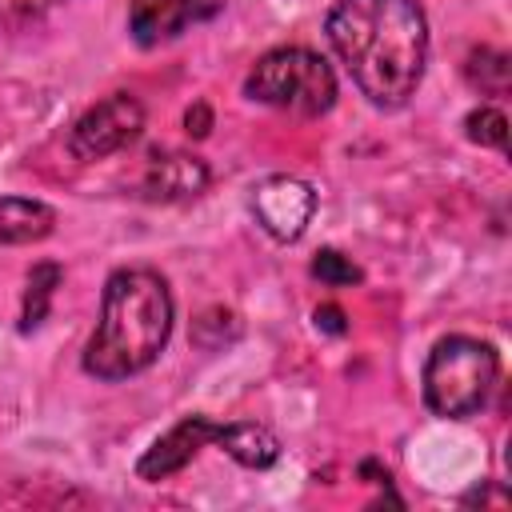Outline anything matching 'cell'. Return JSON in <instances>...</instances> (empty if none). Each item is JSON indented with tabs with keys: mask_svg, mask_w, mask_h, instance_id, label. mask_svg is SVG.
Returning <instances> with one entry per match:
<instances>
[{
	"mask_svg": "<svg viewBox=\"0 0 512 512\" xmlns=\"http://www.w3.org/2000/svg\"><path fill=\"white\" fill-rule=\"evenodd\" d=\"M328 44L376 108H404L428 64V16L416 0H336Z\"/></svg>",
	"mask_w": 512,
	"mask_h": 512,
	"instance_id": "cell-1",
	"label": "cell"
},
{
	"mask_svg": "<svg viewBox=\"0 0 512 512\" xmlns=\"http://www.w3.org/2000/svg\"><path fill=\"white\" fill-rule=\"evenodd\" d=\"M172 288L152 268H116L104 284L100 320L84 348V372L96 380H128L152 368L172 336Z\"/></svg>",
	"mask_w": 512,
	"mask_h": 512,
	"instance_id": "cell-2",
	"label": "cell"
},
{
	"mask_svg": "<svg viewBox=\"0 0 512 512\" xmlns=\"http://www.w3.org/2000/svg\"><path fill=\"white\" fill-rule=\"evenodd\" d=\"M500 376V356L488 340L444 336L424 360V404L444 420L476 416Z\"/></svg>",
	"mask_w": 512,
	"mask_h": 512,
	"instance_id": "cell-3",
	"label": "cell"
},
{
	"mask_svg": "<svg viewBox=\"0 0 512 512\" xmlns=\"http://www.w3.org/2000/svg\"><path fill=\"white\" fill-rule=\"evenodd\" d=\"M244 92L256 104H268L276 112L312 120V116H324L336 104V72L320 52L288 44V48L264 52L252 64V72L244 80Z\"/></svg>",
	"mask_w": 512,
	"mask_h": 512,
	"instance_id": "cell-4",
	"label": "cell"
},
{
	"mask_svg": "<svg viewBox=\"0 0 512 512\" xmlns=\"http://www.w3.org/2000/svg\"><path fill=\"white\" fill-rule=\"evenodd\" d=\"M140 132H144V104L132 92H112L72 124L68 148L76 160H104L128 148Z\"/></svg>",
	"mask_w": 512,
	"mask_h": 512,
	"instance_id": "cell-5",
	"label": "cell"
},
{
	"mask_svg": "<svg viewBox=\"0 0 512 512\" xmlns=\"http://www.w3.org/2000/svg\"><path fill=\"white\" fill-rule=\"evenodd\" d=\"M312 212H316V192L296 176H268L252 188V216L272 240L284 244L300 240Z\"/></svg>",
	"mask_w": 512,
	"mask_h": 512,
	"instance_id": "cell-6",
	"label": "cell"
},
{
	"mask_svg": "<svg viewBox=\"0 0 512 512\" xmlns=\"http://www.w3.org/2000/svg\"><path fill=\"white\" fill-rule=\"evenodd\" d=\"M216 420H208L204 412H192V416H184V420H176L160 440H152V448L136 460V476L140 480H148V484H156V480H168V476H176V472H184L196 456H200V448H208V444H216Z\"/></svg>",
	"mask_w": 512,
	"mask_h": 512,
	"instance_id": "cell-7",
	"label": "cell"
},
{
	"mask_svg": "<svg viewBox=\"0 0 512 512\" xmlns=\"http://www.w3.org/2000/svg\"><path fill=\"white\" fill-rule=\"evenodd\" d=\"M220 8L224 0H128V32L140 48H156L212 20Z\"/></svg>",
	"mask_w": 512,
	"mask_h": 512,
	"instance_id": "cell-8",
	"label": "cell"
},
{
	"mask_svg": "<svg viewBox=\"0 0 512 512\" xmlns=\"http://www.w3.org/2000/svg\"><path fill=\"white\" fill-rule=\"evenodd\" d=\"M148 200H188L208 188V164L192 152H152L140 180Z\"/></svg>",
	"mask_w": 512,
	"mask_h": 512,
	"instance_id": "cell-9",
	"label": "cell"
},
{
	"mask_svg": "<svg viewBox=\"0 0 512 512\" xmlns=\"http://www.w3.org/2000/svg\"><path fill=\"white\" fill-rule=\"evenodd\" d=\"M216 444L244 468H272L280 460V440L264 424H220Z\"/></svg>",
	"mask_w": 512,
	"mask_h": 512,
	"instance_id": "cell-10",
	"label": "cell"
},
{
	"mask_svg": "<svg viewBox=\"0 0 512 512\" xmlns=\"http://www.w3.org/2000/svg\"><path fill=\"white\" fill-rule=\"evenodd\" d=\"M56 228V212L44 200L4 196L0 200V240L4 244H36Z\"/></svg>",
	"mask_w": 512,
	"mask_h": 512,
	"instance_id": "cell-11",
	"label": "cell"
},
{
	"mask_svg": "<svg viewBox=\"0 0 512 512\" xmlns=\"http://www.w3.org/2000/svg\"><path fill=\"white\" fill-rule=\"evenodd\" d=\"M464 80L480 96H504L508 84H512L508 52H500V48H472L468 60H464Z\"/></svg>",
	"mask_w": 512,
	"mask_h": 512,
	"instance_id": "cell-12",
	"label": "cell"
},
{
	"mask_svg": "<svg viewBox=\"0 0 512 512\" xmlns=\"http://www.w3.org/2000/svg\"><path fill=\"white\" fill-rule=\"evenodd\" d=\"M60 280H64V268L52 264V260H44V264H36V268L28 272V284H24V308H20V328H24V332H32V328L44 324L48 304H52Z\"/></svg>",
	"mask_w": 512,
	"mask_h": 512,
	"instance_id": "cell-13",
	"label": "cell"
},
{
	"mask_svg": "<svg viewBox=\"0 0 512 512\" xmlns=\"http://www.w3.org/2000/svg\"><path fill=\"white\" fill-rule=\"evenodd\" d=\"M464 132H468V140L480 144V148H496V152L508 148V120H504V112L492 108V104L472 108V112L464 116Z\"/></svg>",
	"mask_w": 512,
	"mask_h": 512,
	"instance_id": "cell-14",
	"label": "cell"
},
{
	"mask_svg": "<svg viewBox=\"0 0 512 512\" xmlns=\"http://www.w3.org/2000/svg\"><path fill=\"white\" fill-rule=\"evenodd\" d=\"M312 276H316L320 284H328V288H344V284H356L364 272H360L344 252H336V248H320L316 260H312Z\"/></svg>",
	"mask_w": 512,
	"mask_h": 512,
	"instance_id": "cell-15",
	"label": "cell"
},
{
	"mask_svg": "<svg viewBox=\"0 0 512 512\" xmlns=\"http://www.w3.org/2000/svg\"><path fill=\"white\" fill-rule=\"evenodd\" d=\"M56 4H64V0H0V20H32Z\"/></svg>",
	"mask_w": 512,
	"mask_h": 512,
	"instance_id": "cell-16",
	"label": "cell"
},
{
	"mask_svg": "<svg viewBox=\"0 0 512 512\" xmlns=\"http://www.w3.org/2000/svg\"><path fill=\"white\" fill-rule=\"evenodd\" d=\"M316 328H324V332H332V336H344V332H348V324H344V308H336V304H320V308H316Z\"/></svg>",
	"mask_w": 512,
	"mask_h": 512,
	"instance_id": "cell-17",
	"label": "cell"
},
{
	"mask_svg": "<svg viewBox=\"0 0 512 512\" xmlns=\"http://www.w3.org/2000/svg\"><path fill=\"white\" fill-rule=\"evenodd\" d=\"M184 124H188V136H208V124H212V112H208L204 104H196V108H188V116H184Z\"/></svg>",
	"mask_w": 512,
	"mask_h": 512,
	"instance_id": "cell-18",
	"label": "cell"
},
{
	"mask_svg": "<svg viewBox=\"0 0 512 512\" xmlns=\"http://www.w3.org/2000/svg\"><path fill=\"white\" fill-rule=\"evenodd\" d=\"M488 500H492V504H508L504 492H480V488H476L472 496H464V504H488Z\"/></svg>",
	"mask_w": 512,
	"mask_h": 512,
	"instance_id": "cell-19",
	"label": "cell"
}]
</instances>
